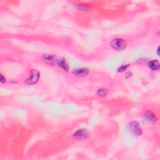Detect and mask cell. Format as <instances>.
I'll use <instances>...</instances> for the list:
<instances>
[{
    "label": "cell",
    "instance_id": "8",
    "mask_svg": "<svg viewBox=\"0 0 160 160\" xmlns=\"http://www.w3.org/2000/svg\"><path fill=\"white\" fill-rule=\"evenodd\" d=\"M148 66L153 71H158L160 68V65L158 60H153L148 63Z\"/></svg>",
    "mask_w": 160,
    "mask_h": 160
},
{
    "label": "cell",
    "instance_id": "11",
    "mask_svg": "<svg viewBox=\"0 0 160 160\" xmlns=\"http://www.w3.org/2000/svg\"><path fill=\"white\" fill-rule=\"evenodd\" d=\"M97 94L100 97H105L107 95V91L105 89H99L97 92Z\"/></svg>",
    "mask_w": 160,
    "mask_h": 160
},
{
    "label": "cell",
    "instance_id": "10",
    "mask_svg": "<svg viewBox=\"0 0 160 160\" xmlns=\"http://www.w3.org/2000/svg\"><path fill=\"white\" fill-rule=\"evenodd\" d=\"M75 6L79 10H86L88 9V6L84 4H76L75 5Z\"/></svg>",
    "mask_w": 160,
    "mask_h": 160
},
{
    "label": "cell",
    "instance_id": "9",
    "mask_svg": "<svg viewBox=\"0 0 160 160\" xmlns=\"http://www.w3.org/2000/svg\"><path fill=\"white\" fill-rule=\"evenodd\" d=\"M42 58L44 61L49 64H53L55 61V57L50 55H43Z\"/></svg>",
    "mask_w": 160,
    "mask_h": 160
},
{
    "label": "cell",
    "instance_id": "14",
    "mask_svg": "<svg viewBox=\"0 0 160 160\" xmlns=\"http://www.w3.org/2000/svg\"><path fill=\"white\" fill-rule=\"evenodd\" d=\"M159 47H158V49H157V53H158V56H159Z\"/></svg>",
    "mask_w": 160,
    "mask_h": 160
},
{
    "label": "cell",
    "instance_id": "12",
    "mask_svg": "<svg viewBox=\"0 0 160 160\" xmlns=\"http://www.w3.org/2000/svg\"><path fill=\"white\" fill-rule=\"evenodd\" d=\"M129 66V65H122L121 67H119V68L118 69V72H123L124 70H126L128 67Z\"/></svg>",
    "mask_w": 160,
    "mask_h": 160
},
{
    "label": "cell",
    "instance_id": "5",
    "mask_svg": "<svg viewBox=\"0 0 160 160\" xmlns=\"http://www.w3.org/2000/svg\"><path fill=\"white\" fill-rule=\"evenodd\" d=\"M57 64H58V66L62 68L64 71H65V72H68L69 65H68V63H67L66 60L65 58H61L60 59L57 60Z\"/></svg>",
    "mask_w": 160,
    "mask_h": 160
},
{
    "label": "cell",
    "instance_id": "4",
    "mask_svg": "<svg viewBox=\"0 0 160 160\" xmlns=\"http://www.w3.org/2000/svg\"><path fill=\"white\" fill-rule=\"evenodd\" d=\"M90 133L87 130L80 129L77 130L75 133L73 134V137L76 140H86L90 137Z\"/></svg>",
    "mask_w": 160,
    "mask_h": 160
},
{
    "label": "cell",
    "instance_id": "3",
    "mask_svg": "<svg viewBox=\"0 0 160 160\" xmlns=\"http://www.w3.org/2000/svg\"><path fill=\"white\" fill-rule=\"evenodd\" d=\"M130 132L134 136H141L142 134V129L140 126V124L138 122H131L128 125Z\"/></svg>",
    "mask_w": 160,
    "mask_h": 160
},
{
    "label": "cell",
    "instance_id": "6",
    "mask_svg": "<svg viewBox=\"0 0 160 160\" xmlns=\"http://www.w3.org/2000/svg\"><path fill=\"white\" fill-rule=\"evenodd\" d=\"M89 73V70L87 68H79V69H76L73 71V74L77 76H80V77H83L86 76Z\"/></svg>",
    "mask_w": 160,
    "mask_h": 160
},
{
    "label": "cell",
    "instance_id": "7",
    "mask_svg": "<svg viewBox=\"0 0 160 160\" xmlns=\"http://www.w3.org/2000/svg\"><path fill=\"white\" fill-rule=\"evenodd\" d=\"M144 118L146 119V121H147V122H151V123L155 122L156 120H157L155 115L151 111H147L146 113L144 115Z\"/></svg>",
    "mask_w": 160,
    "mask_h": 160
},
{
    "label": "cell",
    "instance_id": "13",
    "mask_svg": "<svg viewBox=\"0 0 160 160\" xmlns=\"http://www.w3.org/2000/svg\"><path fill=\"white\" fill-rule=\"evenodd\" d=\"M0 80H1V82L2 83H4L6 82V78L3 76V74H1V79H0Z\"/></svg>",
    "mask_w": 160,
    "mask_h": 160
},
{
    "label": "cell",
    "instance_id": "1",
    "mask_svg": "<svg viewBox=\"0 0 160 160\" xmlns=\"http://www.w3.org/2000/svg\"><path fill=\"white\" fill-rule=\"evenodd\" d=\"M127 43L126 42L124 41L123 39L118 38L113 40L111 43H110V46L116 51H122L126 47Z\"/></svg>",
    "mask_w": 160,
    "mask_h": 160
},
{
    "label": "cell",
    "instance_id": "2",
    "mask_svg": "<svg viewBox=\"0 0 160 160\" xmlns=\"http://www.w3.org/2000/svg\"><path fill=\"white\" fill-rule=\"evenodd\" d=\"M40 76V74L38 70H32L31 72L30 73L29 77L26 80L24 83L28 85H33L36 84L39 80Z\"/></svg>",
    "mask_w": 160,
    "mask_h": 160
}]
</instances>
